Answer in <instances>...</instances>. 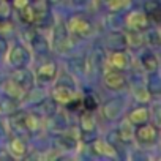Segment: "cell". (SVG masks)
Segmentation results:
<instances>
[{
	"label": "cell",
	"mask_w": 161,
	"mask_h": 161,
	"mask_svg": "<svg viewBox=\"0 0 161 161\" xmlns=\"http://www.w3.org/2000/svg\"><path fill=\"white\" fill-rule=\"evenodd\" d=\"M66 32L69 35H76L79 38H86V36H90V33L93 32V25L87 18L80 16V14H76L68 21Z\"/></svg>",
	"instance_id": "cell-1"
},
{
	"label": "cell",
	"mask_w": 161,
	"mask_h": 161,
	"mask_svg": "<svg viewBox=\"0 0 161 161\" xmlns=\"http://www.w3.org/2000/svg\"><path fill=\"white\" fill-rule=\"evenodd\" d=\"M133 136L141 145H152L158 139V128L153 123L144 122L141 125H136Z\"/></svg>",
	"instance_id": "cell-2"
},
{
	"label": "cell",
	"mask_w": 161,
	"mask_h": 161,
	"mask_svg": "<svg viewBox=\"0 0 161 161\" xmlns=\"http://www.w3.org/2000/svg\"><path fill=\"white\" fill-rule=\"evenodd\" d=\"M30 62V54L27 51L25 46L22 44H14L10 51H8V63L11 66L18 68H25L27 63Z\"/></svg>",
	"instance_id": "cell-3"
},
{
	"label": "cell",
	"mask_w": 161,
	"mask_h": 161,
	"mask_svg": "<svg viewBox=\"0 0 161 161\" xmlns=\"http://www.w3.org/2000/svg\"><path fill=\"white\" fill-rule=\"evenodd\" d=\"M76 95V90L73 86H68V84H58L52 89V100L57 101V103H62V104H69Z\"/></svg>",
	"instance_id": "cell-4"
},
{
	"label": "cell",
	"mask_w": 161,
	"mask_h": 161,
	"mask_svg": "<svg viewBox=\"0 0 161 161\" xmlns=\"http://www.w3.org/2000/svg\"><path fill=\"white\" fill-rule=\"evenodd\" d=\"M104 84L108 89H112V90H122L126 84L125 80V76L120 69H115V68H111L104 73Z\"/></svg>",
	"instance_id": "cell-5"
},
{
	"label": "cell",
	"mask_w": 161,
	"mask_h": 161,
	"mask_svg": "<svg viewBox=\"0 0 161 161\" xmlns=\"http://www.w3.org/2000/svg\"><path fill=\"white\" fill-rule=\"evenodd\" d=\"M126 25L131 30H142L148 27V18L145 11H130L126 16Z\"/></svg>",
	"instance_id": "cell-6"
},
{
	"label": "cell",
	"mask_w": 161,
	"mask_h": 161,
	"mask_svg": "<svg viewBox=\"0 0 161 161\" xmlns=\"http://www.w3.org/2000/svg\"><path fill=\"white\" fill-rule=\"evenodd\" d=\"M55 76H57V65H55L54 62H46V63H43V65L36 69V73H35L36 80H38V82H41V84L51 82Z\"/></svg>",
	"instance_id": "cell-7"
},
{
	"label": "cell",
	"mask_w": 161,
	"mask_h": 161,
	"mask_svg": "<svg viewBox=\"0 0 161 161\" xmlns=\"http://www.w3.org/2000/svg\"><path fill=\"white\" fill-rule=\"evenodd\" d=\"M13 80L14 82L22 89V90H29L32 86H33V80H35V76L30 73V71H27L25 68H18V73L13 76Z\"/></svg>",
	"instance_id": "cell-8"
},
{
	"label": "cell",
	"mask_w": 161,
	"mask_h": 161,
	"mask_svg": "<svg viewBox=\"0 0 161 161\" xmlns=\"http://www.w3.org/2000/svg\"><path fill=\"white\" fill-rule=\"evenodd\" d=\"M109 66L111 68H115V69H125L130 63L128 60V55L123 52V49H117V51H112V54L109 55V60H108Z\"/></svg>",
	"instance_id": "cell-9"
},
{
	"label": "cell",
	"mask_w": 161,
	"mask_h": 161,
	"mask_svg": "<svg viewBox=\"0 0 161 161\" xmlns=\"http://www.w3.org/2000/svg\"><path fill=\"white\" fill-rule=\"evenodd\" d=\"M148 120V109L144 108V106H139V108H134L130 114H128V122L133 123L134 126L136 125H141L144 122Z\"/></svg>",
	"instance_id": "cell-10"
},
{
	"label": "cell",
	"mask_w": 161,
	"mask_h": 161,
	"mask_svg": "<svg viewBox=\"0 0 161 161\" xmlns=\"http://www.w3.org/2000/svg\"><path fill=\"white\" fill-rule=\"evenodd\" d=\"M10 153L14 158H24V155L27 153V144L24 142V139L21 137H13L10 142Z\"/></svg>",
	"instance_id": "cell-11"
},
{
	"label": "cell",
	"mask_w": 161,
	"mask_h": 161,
	"mask_svg": "<svg viewBox=\"0 0 161 161\" xmlns=\"http://www.w3.org/2000/svg\"><path fill=\"white\" fill-rule=\"evenodd\" d=\"M120 111H122V104L117 100H112V101H109V103H106L103 106V115L108 120H115L119 117Z\"/></svg>",
	"instance_id": "cell-12"
},
{
	"label": "cell",
	"mask_w": 161,
	"mask_h": 161,
	"mask_svg": "<svg viewBox=\"0 0 161 161\" xmlns=\"http://www.w3.org/2000/svg\"><path fill=\"white\" fill-rule=\"evenodd\" d=\"M3 92L7 93L8 98H13V100H19V98H22L25 95V90H22L13 79L8 80V82L3 86Z\"/></svg>",
	"instance_id": "cell-13"
},
{
	"label": "cell",
	"mask_w": 161,
	"mask_h": 161,
	"mask_svg": "<svg viewBox=\"0 0 161 161\" xmlns=\"http://www.w3.org/2000/svg\"><path fill=\"white\" fill-rule=\"evenodd\" d=\"M18 11H19V18H21V21H24L25 24H33V22L38 19V11L33 10L32 5H27V7L18 10Z\"/></svg>",
	"instance_id": "cell-14"
},
{
	"label": "cell",
	"mask_w": 161,
	"mask_h": 161,
	"mask_svg": "<svg viewBox=\"0 0 161 161\" xmlns=\"http://www.w3.org/2000/svg\"><path fill=\"white\" fill-rule=\"evenodd\" d=\"M141 63H142V66H144V69H145L147 73H155V71L158 69V58H156L152 52L144 54L142 58H141Z\"/></svg>",
	"instance_id": "cell-15"
},
{
	"label": "cell",
	"mask_w": 161,
	"mask_h": 161,
	"mask_svg": "<svg viewBox=\"0 0 161 161\" xmlns=\"http://www.w3.org/2000/svg\"><path fill=\"white\" fill-rule=\"evenodd\" d=\"M131 0H108V7L111 11H120L130 5Z\"/></svg>",
	"instance_id": "cell-16"
},
{
	"label": "cell",
	"mask_w": 161,
	"mask_h": 161,
	"mask_svg": "<svg viewBox=\"0 0 161 161\" xmlns=\"http://www.w3.org/2000/svg\"><path fill=\"white\" fill-rule=\"evenodd\" d=\"M24 126L33 131V130L40 128V119L36 115H33V114H27L25 119H24Z\"/></svg>",
	"instance_id": "cell-17"
},
{
	"label": "cell",
	"mask_w": 161,
	"mask_h": 161,
	"mask_svg": "<svg viewBox=\"0 0 161 161\" xmlns=\"http://www.w3.org/2000/svg\"><path fill=\"white\" fill-rule=\"evenodd\" d=\"M80 122H82V130H84V131H92V130L97 128L95 123H93V117H92L90 112H89V114H84Z\"/></svg>",
	"instance_id": "cell-18"
},
{
	"label": "cell",
	"mask_w": 161,
	"mask_h": 161,
	"mask_svg": "<svg viewBox=\"0 0 161 161\" xmlns=\"http://www.w3.org/2000/svg\"><path fill=\"white\" fill-rule=\"evenodd\" d=\"M133 133H134L133 123H130V122H123V125L120 126V136H122L123 139H131Z\"/></svg>",
	"instance_id": "cell-19"
},
{
	"label": "cell",
	"mask_w": 161,
	"mask_h": 161,
	"mask_svg": "<svg viewBox=\"0 0 161 161\" xmlns=\"http://www.w3.org/2000/svg\"><path fill=\"white\" fill-rule=\"evenodd\" d=\"M13 27H11V24L8 22V21H3L2 18H0V35H5L8 30H11Z\"/></svg>",
	"instance_id": "cell-20"
},
{
	"label": "cell",
	"mask_w": 161,
	"mask_h": 161,
	"mask_svg": "<svg viewBox=\"0 0 161 161\" xmlns=\"http://www.w3.org/2000/svg\"><path fill=\"white\" fill-rule=\"evenodd\" d=\"M27 5H30V0H13V7L16 10H21V8H24Z\"/></svg>",
	"instance_id": "cell-21"
},
{
	"label": "cell",
	"mask_w": 161,
	"mask_h": 161,
	"mask_svg": "<svg viewBox=\"0 0 161 161\" xmlns=\"http://www.w3.org/2000/svg\"><path fill=\"white\" fill-rule=\"evenodd\" d=\"M51 2H54V3H55V2H58V0H51Z\"/></svg>",
	"instance_id": "cell-22"
}]
</instances>
